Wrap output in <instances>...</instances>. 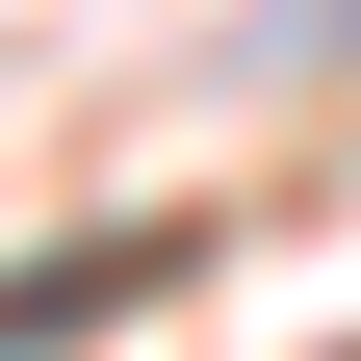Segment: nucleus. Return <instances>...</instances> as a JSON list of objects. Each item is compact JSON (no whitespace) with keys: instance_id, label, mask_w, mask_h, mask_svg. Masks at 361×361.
Instances as JSON below:
<instances>
[{"instance_id":"nucleus-2","label":"nucleus","mask_w":361,"mask_h":361,"mask_svg":"<svg viewBox=\"0 0 361 361\" xmlns=\"http://www.w3.org/2000/svg\"><path fill=\"white\" fill-rule=\"evenodd\" d=\"M336 26H361V0H336Z\"/></svg>"},{"instance_id":"nucleus-1","label":"nucleus","mask_w":361,"mask_h":361,"mask_svg":"<svg viewBox=\"0 0 361 361\" xmlns=\"http://www.w3.org/2000/svg\"><path fill=\"white\" fill-rule=\"evenodd\" d=\"M155 284H180V233H78V258H26V284H0V361L104 336V310H155Z\"/></svg>"}]
</instances>
